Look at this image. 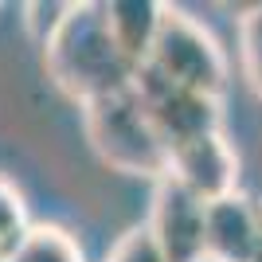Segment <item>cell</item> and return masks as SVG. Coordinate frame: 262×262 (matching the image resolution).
Masks as SVG:
<instances>
[{"instance_id":"cell-1","label":"cell","mask_w":262,"mask_h":262,"mask_svg":"<svg viewBox=\"0 0 262 262\" xmlns=\"http://www.w3.org/2000/svg\"><path fill=\"white\" fill-rule=\"evenodd\" d=\"M43 67L55 86L78 106L129 90L137 75V67L121 55V47L110 35L106 4H94V0L67 8L63 24L43 43Z\"/></svg>"},{"instance_id":"cell-2","label":"cell","mask_w":262,"mask_h":262,"mask_svg":"<svg viewBox=\"0 0 262 262\" xmlns=\"http://www.w3.org/2000/svg\"><path fill=\"white\" fill-rule=\"evenodd\" d=\"M82 129H86L90 149L125 176H141L157 184L168 176V149H164L157 125L149 121L137 90H118L106 98H94L82 106Z\"/></svg>"},{"instance_id":"cell-3","label":"cell","mask_w":262,"mask_h":262,"mask_svg":"<svg viewBox=\"0 0 262 262\" xmlns=\"http://www.w3.org/2000/svg\"><path fill=\"white\" fill-rule=\"evenodd\" d=\"M149 67L161 71L176 86L208 94L219 102H223L231 82V67L219 39L196 16H188L184 8H172V4H164V20H161V32H157L153 55H149Z\"/></svg>"},{"instance_id":"cell-4","label":"cell","mask_w":262,"mask_h":262,"mask_svg":"<svg viewBox=\"0 0 262 262\" xmlns=\"http://www.w3.org/2000/svg\"><path fill=\"white\" fill-rule=\"evenodd\" d=\"M133 90H137V98H141L145 114H149V121L157 125V133H161V141H164L168 153H172L176 145L192 141V137L223 129V102L176 86L161 71H153L149 63L137 67Z\"/></svg>"},{"instance_id":"cell-5","label":"cell","mask_w":262,"mask_h":262,"mask_svg":"<svg viewBox=\"0 0 262 262\" xmlns=\"http://www.w3.org/2000/svg\"><path fill=\"white\" fill-rule=\"evenodd\" d=\"M149 235L164 262H208V200H200L176 176H161L149 196Z\"/></svg>"},{"instance_id":"cell-6","label":"cell","mask_w":262,"mask_h":262,"mask_svg":"<svg viewBox=\"0 0 262 262\" xmlns=\"http://www.w3.org/2000/svg\"><path fill=\"white\" fill-rule=\"evenodd\" d=\"M168 176L192 188L200 200L215 204V200L239 192V153L231 149L223 129L204 133V137H192L168 153Z\"/></svg>"},{"instance_id":"cell-7","label":"cell","mask_w":262,"mask_h":262,"mask_svg":"<svg viewBox=\"0 0 262 262\" xmlns=\"http://www.w3.org/2000/svg\"><path fill=\"white\" fill-rule=\"evenodd\" d=\"M262 231V204L243 192L208 204V262H254Z\"/></svg>"},{"instance_id":"cell-8","label":"cell","mask_w":262,"mask_h":262,"mask_svg":"<svg viewBox=\"0 0 262 262\" xmlns=\"http://www.w3.org/2000/svg\"><path fill=\"white\" fill-rule=\"evenodd\" d=\"M161 20H164V4H157V0H110L106 4L110 35L133 67L149 63Z\"/></svg>"},{"instance_id":"cell-9","label":"cell","mask_w":262,"mask_h":262,"mask_svg":"<svg viewBox=\"0 0 262 262\" xmlns=\"http://www.w3.org/2000/svg\"><path fill=\"white\" fill-rule=\"evenodd\" d=\"M12 262H86L78 239L59 223H32L24 247Z\"/></svg>"},{"instance_id":"cell-10","label":"cell","mask_w":262,"mask_h":262,"mask_svg":"<svg viewBox=\"0 0 262 262\" xmlns=\"http://www.w3.org/2000/svg\"><path fill=\"white\" fill-rule=\"evenodd\" d=\"M28 231H32L28 204H24V196L16 192L12 180L0 176V262L16 258V251H20L24 239H28Z\"/></svg>"},{"instance_id":"cell-11","label":"cell","mask_w":262,"mask_h":262,"mask_svg":"<svg viewBox=\"0 0 262 262\" xmlns=\"http://www.w3.org/2000/svg\"><path fill=\"white\" fill-rule=\"evenodd\" d=\"M239 67L247 86L262 98V4L239 16Z\"/></svg>"},{"instance_id":"cell-12","label":"cell","mask_w":262,"mask_h":262,"mask_svg":"<svg viewBox=\"0 0 262 262\" xmlns=\"http://www.w3.org/2000/svg\"><path fill=\"white\" fill-rule=\"evenodd\" d=\"M106 262H164V254H161V247H157V239L149 235V227L141 223V227H129L110 247Z\"/></svg>"},{"instance_id":"cell-13","label":"cell","mask_w":262,"mask_h":262,"mask_svg":"<svg viewBox=\"0 0 262 262\" xmlns=\"http://www.w3.org/2000/svg\"><path fill=\"white\" fill-rule=\"evenodd\" d=\"M67 8L71 4H28V16H24V24H28V35H32L35 43L43 47L47 39L55 35V28L63 24V16H67Z\"/></svg>"},{"instance_id":"cell-14","label":"cell","mask_w":262,"mask_h":262,"mask_svg":"<svg viewBox=\"0 0 262 262\" xmlns=\"http://www.w3.org/2000/svg\"><path fill=\"white\" fill-rule=\"evenodd\" d=\"M254 262H262V231H258V251H254Z\"/></svg>"}]
</instances>
